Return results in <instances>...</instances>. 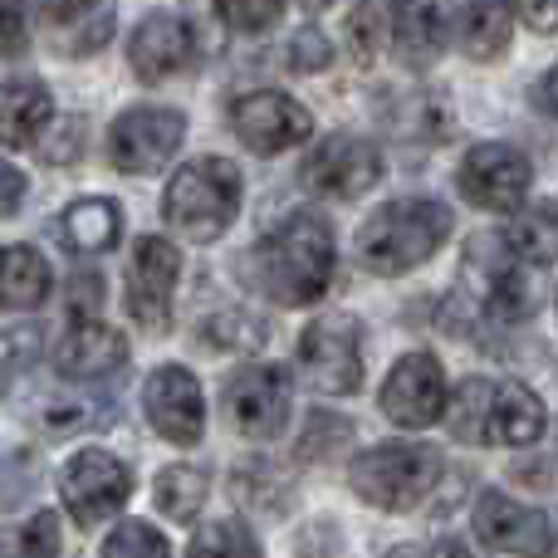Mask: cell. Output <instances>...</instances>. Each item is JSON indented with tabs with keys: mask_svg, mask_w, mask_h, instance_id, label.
Wrapping results in <instances>:
<instances>
[{
	"mask_svg": "<svg viewBox=\"0 0 558 558\" xmlns=\"http://www.w3.org/2000/svg\"><path fill=\"white\" fill-rule=\"evenodd\" d=\"M299 5H304L308 15H318V10H328V5H333V0H299Z\"/></svg>",
	"mask_w": 558,
	"mask_h": 558,
	"instance_id": "ee69618b",
	"label": "cell"
},
{
	"mask_svg": "<svg viewBox=\"0 0 558 558\" xmlns=\"http://www.w3.org/2000/svg\"><path fill=\"white\" fill-rule=\"evenodd\" d=\"M299 182L314 196H333V202H353V196L373 192L383 182V153L367 137L353 133H333L304 157Z\"/></svg>",
	"mask_w": 558,
	"mask_h": 558,
	"instance_id": "9c48e42d",
	"label": "cell"
},
{
	"mask_svg": "<svg viewBox=\"0 0 558 558\" xmlns=\"http://www.w3.org/2000/svg\"><path fill=\"white\" fill-rule=\"evenodd\" d=\"M348 436H353L348 422H338V416H314V422L304 426V456L324 461V456H333V446H348Z\"/></svg>",
	"mask_w": 558,
	"mask_h": 558,
	"instance_id": "836d02e7",
	"label": "cell"
},
{
	"mask_svg": "<svg viewBox=\"0 0 558 558\" xmlns=\"http://www.w3.org/2000/svg\"><path fill=\"white\" fill-rule=\"evenodd\" d=\"M59 495H64V510L74 514L78 530H94V524H104L108 514H118L128 505V495H133V471H128L118 456L88 446V451H78L74 461L59 471Z\"/></svg>",
	"mask_w": 558,
	"mask_h": 558,
	"instance_id": "8992f818",
	"label": "cell"
},
{
	"mask_svg": "<svg viewBox=\"0 0 558 558\" xmlns=\"http://www.w3.org/2000/svg\"><path fill=\"white\" fill-rule=\"evenodd\" d=\"M456 39V10L451 0H397V25L392 45L402 54V64L426 69L432 59L446 54V45Z\"/></svg>",
	"mask_w": 558,
	"mask_h": 558,
	"instance_id": "ac0fdd59",
	"label": "cell"
},
{
	"mask_svg": "<svg viewBox=\"0 0 558 558\" xmlns=\"http://www.w3.org/2000/svg\"><path fill=\"white\" fill-rule=\"evenodd\" d=\"M5 172V216L20 211V196H25V177H20V167H0Z\"/></svg>",
	"mask_w": 558,
	"mask_h": 558,
	"instance_id": "7bdbcfd3",
	"label": "cell"
},
{
	"mask_svg": "<svg viewBox=\"0 0 558 558\" xmlns=\"http://www.w3.org/2000/svg\"><path fill=\"white\" fill-rule=\"evenodd\" d=\"M177 275H182V251L162 235H143L128 260V308L147 333H167L172 328V299Z\"/></svg>",
	"mask_w": 558,
	"mask_h": 558,
	"instance_id": "8fae6325",
	"label": "cell"
},
{
	"mask_svg": "<svg viewBox=\"0 0 558 558\" xmlns=\"http://www.w3.org/2000/svg\"><path fill=\"white\" fill-rule=\"evenodd\" d=\"M192 554H245V558H255L260 554V539H255L245 524L221 520V524H202V530L192 534Z\"/></svg>",
	"mask_w": 558,
	"mask_h": 558,
	"instance_id": "f546056e",
	"label": "cell"
},
{
	"mask_svg": "<svg viewBox=\"0 0 558 558\" xmlns=\"http://www.w3.org/2000/svg\"><path fill=\"white\" fill-rule=\"evenodd\" d=\"M392 25H397V5H387V0H363V5L348 15V49H353L357 64H373V59L383 54Z\"/></svg>",
	"mask_w": 558,
	"mask_h": 558,
	"instance_id": "83f0119b",
	"label": "cell"
},
{
	"mask_svg": "<svg viewBox=\"0 0 558 558\" xmlns=\"http://www.w3.org/2000/svg\"><path fill=\"white\" fill-rule=\"evenodd\" d=\"M153 500L167 520L192 524L206 505V475L192 471V465H167V471L153 481Z\"/></svg>",
	"mask_w": 558,
	"mask_h": 558,
	"instance_id": "484cf974",
	"label": "cell"
},
{
	"mask_svg": "<svg viewBox=\"0 0 558 558\" xmlns=\"http://www.w3.org/2000/svg\"><path fill=\"white\" fill-rule=\"evenodd\" d=\"M534 104H539L549 118H558V64L539 78V88H534Z\"/></svg>",
	"mask_w": 558,
	"mask_h": 558,
	"instance_id": "b9f144b4",
	"label": "cell"
},
{
	"mask_svg": "<svg viewBox=\"0 0 558 558\" xmlns=\"http://www.w3.org/2000/svg\"><path fill=\"white\" fill-rule=\"evenodd\" d=\"M186 137V118L177 108H128V113L113 118L108 128V157H113L118 172L128 177H143V172H157L177 157Z\"/></svg>",
	"mask_w": 558,
	"mask_h": 558,
	"instance_id": "ba28073f",
	"label": "cell"
},
{
	"mask_svg": "<svg viewBox=\"0 0 558 558\" xmlns=\"http://www.w3.org/2000/svg\"><path fill=\"white\" fill-rule=\"evenodd\" d=\"M490 392L495 383L485 377H465L456 402L446 407V422H451V436L465 446H490Z\"/></svg>",
	"mask_w": 558,
	"mask_h": 558,
	"instance_id": "cb8c5ba5",
	"label": "cell"
},
{
	"mask_svg": "<svg viewBox=\"0 0 558 558\" xmlns=\"http://www.w3.org/2000/svg\"><path fill=\"white\" fill-rule=\"evenodd\" d=\"M78 426H88V412H78V407H69V402L45 407V432H78Z\"/></svg>",
	"mask_w": 558,
	"mask_h": 558,
	"instance_id": "ab89813d",
	"label": "cell"
},
{
	"mask_svg": "<svg viewBox=\"0 0 558 558\" xmlns=\"http://www.w3.org/2000/svg\"><path fill=\"white\" fill-rule=\"evenodd\" d=\"M231 128L251 153L279 157V153H289V147L308 143L314 118H308L304 104H294V98L279 94V88H255V94H241L231 104Z\"/></svg>",
	"mask_w": 558,
	"mask_h": 558,
	"instance_id": "30bf717a",
	"label": "cell"
},
{
	"mask_svg": "<svg viewBox=\"0 0 558 558\" xmlns=\"http://www.w3.org/2000/svg\"><path fill=\"white\" fill-rule=\"evenodd\" d=\"M275 338V328L265 318L245 314V308H221L202 324V343L206 348H226V353H260Z\"/></svg>",
	"mask_w": 558,
	"mask_h": 558,
	"instance_id": "d4e9b609",
	"label": "cell"
},
{
	"mask_svg": "<svg viewBox=\"0 0 558 558\" xmlns=\"http://www.w3.org/2000/svg\"><path fill=\"white\" fill-rule=\"evenodd\" d=\"M304 383L324 397H353L363 387V338L348 314H324L299 333Z\"/></svg>",
	"mask_w": 558,
	"mask_h": 558,
	"instance_id": "5b68a950",
	"label": "cell"
},
{
	"mask_svg": "<svg viewBox=\"0 0 558 558\" xmlns=\"http://www.w3.org/2000/svg\"><path fill=\"white\" fill-rule=\"evenodd\" d=\"M245 270L279 308H304L333 279V231L318 211H289L270 235L255 241Z\"/></svg>",
	"mask_w": 558,
	"mask_h": 558,
	"instance_id": "6da1fadb",
	"label": "cell"
},
{
	"mask_svg": "<svg viewBox=\"0 0 558 558\" xmlns=\"http://www.w3.org/2000/svg\"><path fill=\"white\" fill-rule=\"evenodd\" d=\"M39 153H45V162H74L78 153H84V118H69L64 128H59V143H49V137H39Z\"/></svg>",
	"mask_w": 558,
	"mask_h": 558,
	"instance_id": "d590c367",
	"label": "cell"
},
{
	"mask_svg": "<svg viewBox=\"0 0 558 558\" xmlns=\"http://www.w3.org/2000/svg\"><path fill=\"white\" fill-rule=\"evenodd\" d=\"M5 54H25V5L20 0H5Z\"/></svg>",
	"mask_w": 558,
	"mask_h": 558,
	"instance_id": "60d3db41",
	"label": "cell"
},
{
	"mask_svg": "<svg viewBox=\"0 0 558 558\" xmlns=\"http://www.w3.org/2000/svg\"><path fill=\"white\" fill-rule=\"evenodd\" d=\"M113 25H118V15H113V0H108V5L88 10V15L74 20V25H59L54 39H59V49H69V54H94V49L108 45Z\"/></svg>",
	"mask_w": 558,
	"mask_h": 558,
	"instance_id": "f1b7e54d",
	"label": "cell"
},
{
	"mask_svg": "<svg viewBox=\"0 0 558 558\" xmlns=\"http://www.w3.org/2000/svg\"><path fill=\"white\" fill-rule=\"evenodd\" d=\"M544 436V402L524 383H495L490 446H534Z\"/></svg>",
	"mask_w": 558,
	"mask_h": 558,
	"instance_id": "44dd1931",
	"label": "cell"
},
{
	"mask_svg": "<svg viewBox=\"0 0 558 558\" xmlns=\"http://www.w3.org/2000/svg\"><path fill=\"white\" fill-rule=\"evenodd\" d=\"M475 534L490 554H544L549 549V520L530 505L510 500L505 490H485L475 505Z\"/></svg>",
	"mask_w": 558,
	"mask_h": 558,
	"instance_id": "e0dca14e",
	"label": "cell"
},
{
	"mask_svg": "<svg viewBox=\"0 0 558 558\" xmlns=\"http://www.w3.org/2000/svg\"><path fill=\"white\" fill-rule=\"evenodd\" d=\"M123 235V206L108 202V196H84L59 216V241L78 255H104L118 245Z\"/></svg>",
	"mask_w": 558,
	"mask_h": 558,
	"instance_id": "ffe728a7",
	"label": "cell"
},
{
	"mask_svg": "<svg viewBox=\"0 0 558 558\" xmlns=\"http://www.w3.org/2000/svg\"><path fill=\"white\" fill-rule=\"evenodd\" d=\"M514 0H471L465 5V49H471V59H495L505 54V45H510V29H514Z\"/></svg>",
	"mask_w": 558,
	"mask_h": 558,
	"instance_id": "603a6c76",
	"label": "cell"
},
{
	"mask_svg": "<svg viewBox=\"0 0 558 558\" xmlns=\"http://www.w3.org/2000/svg\"><path fill=\"white\" fill-rule=\"evenodd\" d=\"M143 412H147V422H153V432L172 446H196L206 432L202 383L177 363L153 367V377L143 383Z\"/></svg>",
	"mask_w": 558,
	"mask_h": 558,
	"instance_id": "5bb4252c",
	"label": "cell"
},
{
	"mask_svg": "<svg viewBox=\"0 0 558 558\" xmlns=\"http://www.w3.org/2000/svg\"><path fill=\"white\" fill-rule=\"evenodd\" d=\"M98 5H108V0H39V15L49 20V25H74V20H84L88 10H98Z\"/></svg>",
	"mask_w": 558,
	"mask_h": 558,
	"instance_id": "8d00e7d4",
	"label": "cell"
},
{
	"mask_svg": "<svg viewBox=\"0 0 558 558\" xmlns=\"http://www.w3.org/2000/svg\"><path fill=\"white\" fill-rule=\"evenodd\" d=\"M54 118V98L39 78H10L0 94V137L5 147H35Z\"/></svg>",
	"mask_w": 558,
	"mask_h": 558,
	"instance_id": "d6986e66",
	"label": "cell"
},
{
	"mask_svg": "<svg viewBox=\"0 0 558 558\" xmlns=\"http://www.w3.org/2000/svg\"><path fill=\"white\" fill-rule=\"evenodd\" d=\"M15 549L20 554H45V558H54L64 544H59V514H49V510H39L35 520L25 524V534L15 539Z\"/></svg>",
	"mask_w": 558,
	"mask_h": 558,
	"instance_id": "e575fe53",
	"label": "cell"
},
{
	"mask_svg": "<svg viewBox=\"0 0 558 558\" xmlns=\"http://www.w3.org/2000/svg\"><path fill=\"white\" fill-rule=\"evenodd\" d=\"M226 397V422L245 436V441H275L289 422V377L275 363L235 367L221 387Z\"/></svg>",
	"mask_w": 558,
	"mask_h": 558,
	"instance_id": "52a82bcc",
	"label": "cell"
},
{
	"mask_svg": "<svg viewBox=\"0 0 558 558\" xmlns=\"http://www.w3.org/2000/svg\"><path fill=\"white\" fill-rule=\"evenodd\" d=\"M98 289H104V279H98V275H78L74 284H69V318H88V314H94L98 299H104Z\"/></svg>",
	"mask_w": 558,
	"mask_h": 558,
	"instance_id": "74e56055",
	"label": "cell"
},
{
	"mask_svg": "<svg viewBox=\"0 0 558 558\" xmlns=\"http://www.w3.org/2000/svg\"><path fill=\"white\" fill-rule=\"evenodd\" d=\"M279 5L284 0H221V15L231 29H245V35H260L279 20Z\"/></svg>",
	"mask_w": 558,
	"mask_h": 558,
	"instance_id": "d6a6232c",
	"label": "cell"
},
{
	"mask_svg": "<svg viewBox=\"0 0 558 558\" xmlns=\"http://www.w3.org/2000/svg\"><path fill=\"white\" fill-rule=\"evenodd\" d=\"M514 251L524 255V265H554L558 260V206H530L514 216L510 226Z\"/></svg>",
	"mask_w": 558,
	"mask_h": 558,
	"instance_id": "4316f807",
	"label": "cell"
},
{
	"mask_svg": "<svg viewBox=\"0 0 558 558\" xmlns=\"http://www.w3.org/2000/svg\"><path fill=\"white\" fill-rule=\"evenodd\" d=\"M530 162L524 153H514L510 143H481L465 153L456 186L471 206L481 211H520L524 196H530Z\"/></svg>",
	"mask_w": 558,
	"mask_h": 558,
	"instance_id": "4fadbf2b",
	"label": "cell"
},
{
	"mask_svg": "<svg viewBox=\"0 0 558 558\" xmlns=\"http://www.w3.org/2000/svg\"><path fill=\"white\" fill-rule=\"evenodd\" d=\"M534 35H558V0H514Z\"/></svg>",
	"mask_w": 558,
	"mask_h": 558,
	"instance_id": "f35d334b",
	"label": "cell"
},
{
	"mask_svg": "<svg viewBox=\"0 0 558 558\" xmlns=\"http://www.w3.org/2000/svg\"><path fill=\"white\" fill-rule=\"evenodd\" d=\"M235 211H241V167L226 157H196L167 182L162 216L182 241L211 245L231 231Z\"/></svg>",
	"mask_w": 558,
	"mask_h": 558,
	"instance_id": "3957f363",
	"label": "cell"
},
{
	"mask_svg": "<svg viewBox=\"0 0 558 558\" xmlns=\"http://www.w3.org/2000/svg\"><path fill=\"white\" fill-rule=\"evenodd\" d=\"M49 299V260L35 245H5V308L29 314Z\"/></svg>",
	"mask_w": 558,
	"mask_h": 558,
	"instance_id": "7402d4cb",
	"label": "cell"
},
{
	"mask_svg": "<svg viewBox=\"0 0 558 558\" xmlns=\"http://www.w3.org/2000/svg\"><path fill=\"white\" fill-rule=\"evenodd\" d=\"M328 64H333V45L324 39V29L308 25L289 39V69H294V74H324Z\"/></svg>",
	"mask_w": 558,
	"mask_h": 558,
	"instance_id": "4dcf8cb0",
	"label": "cell"
},
{
	"mask_svg": "<svg viewBox=\"0 0 558 558\" xmlns=\"http://www.w3.org/2000/svg\"><path fill=\"white\" fill-rule=\"evenodd\" d=\"M128 64L143 84H167L196 64V29L177 15H147L128 45Z\"/></svg>",
	"mask_w": 558,
	"mask_h": 558,
	"instance_id": "9a60e30c",
	"label": "cell"
},
{
	"mask_svg": "<svg viewBox=\"0 0 558 558\" xmlns=\"http://www.w3.org/2000/svg\"><path fill=\"white\" fill-rule=\"evenodd\" d=\"M128 363V338L108 328L104 318H69L64 338L54 348V367L74 383H98V377H118Z\"/></svg>",
	"mask_w": 558,
	"mask_h": 558,
	"instance_id": "2e32d148",
	"label": "cell"
},
{
	"mask_svg": "<svg viewBox=\"0 0 558 558\" xmlns=\"http://www.w3.org/2000/svg\"><path fill=\"white\" fill-rule=\"evenodd\" d=\"M104 554L118 558V554H167V539L143 520H123L113 534L104 539Z\"/></svg>",
	"mask_w": 558,
	"mask_h": 558,
	"instance_id": "1f68e13d",
	"label": "cell"
},
{
	"mask_svg": "<svg viewBox=\"0 0 558 558\" xmlns=\"http://www.w3.org/2000/svg\"><path fill=\"white\" fill-rule=\"evenodd\" d=\"M451 235V211L432 196H402L373 211L353 235V255L363 270L392 279L426 265Z\"/></svg>",
	"mask_w": 558,
	"mask_h": 558,
	"instance_id": "7a4b0ae2",
	"label": "cell"
},
{
	"mask_svg": "<svg viewBox=\"0 0 558 558\" xmlns=\"http://www.w3.org/2000/svg\"><path fill=\"white\" fill-rule=\"evenodd\" d=\"M383 416L397 422L402 432H426L446 416V373L436 363V353H407L397 357V367L387 373L383 392Z\"/></svg>",
	"mask_w": 558,
	"mask_h": 558,
	"instance_id": "7c38bea8",
	"label": "cell"
},
{
	"mask_svg": "<svg viewBox=\"0 0 558 558\" xmlns=\"http://www.w3.org/2000/svg\"><path fill=\"white\" fill-rule=\"evenodd\" d=\"M436 475H441V451L416 441L367 446V451H357L348 461V485H353L357 500L392 514L416 510L436 490Z\"/></svg>",
	"mask_w": 558,
	"mask_h": 558,
	"instance_id": "277c9868",
	"label": "cell"
}]
</instances>
